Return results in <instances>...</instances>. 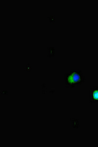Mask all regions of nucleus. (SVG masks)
<instances>
[{
	"label": "nucleus",
	"mask_w": 98,
	"mask_h": 147,
	"mask_svg": "<svg viewBox=\"0 0 98 147\" xmlns=\"http://www.w3.org/2000/svg\"><path fill=\"white\" fill-rule=\"evenodd\" d=\"M89 101L90 104L98 102V86H93L89 90Z\"/></svg>",
	"instance_id": "2"
},
{
	"label": "nucleus",
	"mask_w": 98,
	"mask_h": 147,
	"mask_svg": "<svg viewBox=\"0 0 98 147\" xmlns=\"http://www.w3.org/2000/svg\"><path fill=\"white\" fill-rule=\"evenodd\" d=\"M64 80L67 88L71 89L86 82L85 78L80 70H71L66 72L64 75Z\"/></svg>",
	"instance_id": "1"
}]
</instances>
